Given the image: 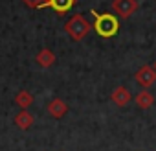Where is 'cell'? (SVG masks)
Segmentation results:
<instances>
[{
	"mask_svg": "<svg viewBox=\"0 0 156 151\" xmlns=\"http://www.w3.org/2000/svg\"><path fill=\"white\" fill-rule=\"evenodd\" d=\"M73 2H75V0H48V6L53 8L59 13H64V11H68L73 6Z\"/></svg>",
	"mask_w": 156,
	"mask_h": 151,
	"instance_id": "obj_10",
	"label": "cell"
},
{
	"mask_svg": "<svg viewBox=\"0 0 156 151\" xmlns=\"http://www.w3.org/2000/svg\"><path fill=\"white\" fill-rule=\"evenodd\" d=\"M152 103H154V96L149 90H141L136 96V105L140 109H149V107H152Z\"/></svg>",
	"mask_w": 156,
	"mask_h": 151,
	"instance_id": "obj_9",
	"label": "cell"
},
{
	"mask_svg": "<svg viewBox=\"0 0 156 151\" xmlns=\"http://www.w3.org/2000/svg\"><path fill=\"white\" fill-rule=\"evenodd\" d=\"M66 111H68V105L59 98H55L48 103V114L53 116V118H62L66 114Z\"/></svg>",
	"mask_w": 156,
	"mask_h": 151,
	"instance_id": "obj_5",
	"label": "cell"
},
{
	"mask_svg": "<svg viewBox=\"0 0 156 151\" xmlns=\"http://www.w3.org/2000/svg\"><path fill=\"white\" fill-rule=\"evenodd\" d=\"M94 13V17H96V22H94V28H96V33L98 35H101V37H114L116 33H118V30H119V22H118V19L114 17V15H110V13H101V15H98L96 11H92Z\"/></svg>",
	"mask_w": 156,
	"mask_h": 151,
	"instance_id": "obj_1",
	"label": "cell"
},
{
	"mask_svg": "<svg viewBox=\"0 0 156 151\" xmlns=\"http://www.w3.org/2000/svg\"><path fill=\"white\" fill-rule=\"evenodd\" d=\"M15 125L19 129H30L33 125V116L28 112V111H20L17 116H15Z\"/></svg>",
	"mask_w": 156,
	"mask_h": 151,
	"instance_id": "obj_7",
	"label": "cell"
},
{
	"mask_svg": "<svg viewBox=\"0 0 156 151\" xmlns=\"http://www.w3.org/2000/svg\"><path fill=\"white\" fill-rule=\"evenodd\" d=\"M64 30H66V33H68L73 41H81V39L90 31V24H88V20H87L83 15H75V17H72V19L66 22Z\"/></svg>",
	"mask_w": 156,
	"mask_h": 151,
	"instance_id": "obj_2",
	"label": "cell"
},
{
	"mask_svg": "<svg viewBox=\"0 0 156 151\" xmlns=\"http://www.w3.org/2000/svg\"><path fill=\"white\" fill-rule=\"evenodd\" d=\"M15 101H17V105H19L22 111H26V109L33 103V96H31L28 90H20V92L17 94V100H15Z\"/></svg>",
	"mask_w": 156,
	"mask_h": 151,
	"instance_id": "obj_11",
	"label": "cell"
},
{
	"mask_svg": "<svg viewBox=\"0 0 156 151\" xmlns=\"http://www.w3.org/2000/svg\"><path fill=\"white\" fill-rule=\"evenodd\" d=\"M138 4L136 0H114V9L121 15V17H129L136 11Z\"/></svg>",
	"mask_w": 156,
	"mask_h": 151,
	"instance_id": "obj_4",
	"label": "cell"
},
{
	"mask_svg": "<svg viewBox=\"0 0 156 151\" xmlns=\"http://www.w3.org/2000/svg\"><path fill=\"white\" fill-rule=\"evenodd\" d=\"M156 81V70L152 66H141L136 72V83L141 85L143 89H149Z\"/></svg>",
	"mask_w": 156,
	"mask_h": 151,
	"instance_id": "obj_3",
	"label": "cell"
},
{
	"mask_svg": "<svg viewBox=\"0 0 156 151\" xmlns=\"http://www.w3.org/2000/svg\"><path fill=\"white\" fill-rule=\"evenodd\" d=\"M30 8H44L48 6V0H24Z\"/></svg>",
	"mask_w": 156,
	"mask_h": 151,
	"instance_id": "obj_12",
	"label": "cell"
},
{
	"mask_svg": "<svg viewBox=\"0 0 156 151\" xmlns=\"http://www.w3.org/2000/svg\"><path fill=\"white\" fill-rule=\"evenodd\" d=\"M112 101H114L116 105H119V107L127 105V103L130 101V92H129V89H125V87H118V89L112 92Z\"/></svg>",
	"mask_w": 156,
	"mask_h": 151,
	"instance_id": "obj_6",
	"label": "cell"
},
{
	"mask_svg": "<svg viewBox=\"0 0 156 151\" xmlns=\"http://www.w3.org/2000/svg\"><path fill=\"white\" fill-rule=\"evenodd\" d=\"M37 63H39V66H42V68L51 66V64L55 63V55H53V52H50L48 48L41 50L39 55H37Z\"/></svg>",
	"mask_w": 156,
	"mask_h": 151,
	"instance_id": "obj_8",
	"label": "cell"
}]
</instances>
